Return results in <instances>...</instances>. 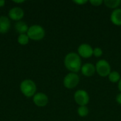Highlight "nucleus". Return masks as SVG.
Listing matches in <instances>:
<instances>
[{
	"instance_id": "nucleus-2",
	"label": "nucleus",
	"mask_w": 121,
	"mask_h": 121,
	"mask_svg": "<svg viewBox=\"0 0 121 121\" xmlns=\"http://www.w3.org/2000/svg\"><path fill=\"white\" fill-rule=\"evenodd\" d=\"M20 89L25 96L31 97L35 94L37 87L33 81L30 79H25L21 83Z\"/></svg>"
},
{
	"instance_id": "nucleus-11",
	"label": "nucleus",
	"mask_w": 121,
	"mask_h": 121,
	"mask_svg": "<svg viewBox=\"0 0 121 121\" xmlns=\"http://www.w3.org/2000/svg\"><path fill=\"white\" fill-rule=\"evenodd\" d=\"M111 22L118 26H121V9H114L110 16Z\"/></svg>"
},
{
	"instance_id": "nucleus-15",
	"label": "nucleus",
	"mask_w": 121,
	"mask_h": 121,
	"mask_svg": "<svg viewBox=\"0 0 121 121\" xmlns=\"http://www.w3.org/2000/svg\"><path fill=\"white\" fill-rule=\"evenodd\" d=\"M108 77L109 81L112 83H117L120 81V79H121L120 73L117 71L111 72Z\"/></svg>"
},
{
	"instance_id": "nucleus-1",
	"label": "nucleus",
	"mask_w": 121,
	"mask_h": 121,
	"mask_svg": "<svg viewBox=\"0 0 121 121\" xmlns=\"http://www.w3.org/2000/svg\"><path fill=\"white\" fill-rule=\"evenodd\" d=\"M64 65L71 72L77 73L81 70L82 66L81 57L76 52H69L65 57Z\"/></svg>"
},
{
	"instance_id": "nucleus-19",
	"label": "nucleus",
	"mask_w": 121,
	"mask_h": 121,
	"mask_svg": "<svg viewBox=\"0 0 121 121\" xmlns=\"http://www.w3.org/2000/svg\"><path fill=\"white\" fill-rule=\"evenodd\" d=\"M89 2L91 5H93L94 6H99L104 3V1H102V0H90Z\"/></svg>"
},
{
	"instance_id": "nucleus-17",
	"label": "nucleus",
	"mask_w": 121,
	"mask_h": 121,
	"mask_svg": "<svg viewBox=\"0 0 121 121\" xmlns=\"http://www.w3.org/2000/svg\"><path fill=\"white\" fill-rule=\"evenodd\" d=\"M29 42V38L27 34H20L18 37V43L22 45L28 44Z\"/></svg>"
},
{
	"instance_id": "nucleus-5",
	"label": "nucleus",
	"mask_w": 121,
	"mask_h": 121,
	"mask_svg": "<svg viewBox=\"0 0 121 121\" xmlns=\"http://www.w3.org/2000/svg\"><path fill=\"white\" fill-rule=\"evenodd\" d=\"M79 77L77 73L69 72L68 73L63 79V84L67 89H74L79 83Z\"/></svg>"
},
{
	"instance_id": "nucleus-18",
	"label": "nucleus",
	"mask_w": 121,
	"mask_h": 121,
	"mask_svg": "<svg viewBox=\"0 0 121 121\" xmlns=\"http://www.w3.org/2000/svg\"><path fill=\"white\" fill-rule=\"evenodd\" d=\"M103 55V50L99 47H96L93 50V55L96 57H100Z\"/></svg>"
},
{
	"instance_id": "nucleus-10",
	"label": "nucleus",
	"mask_w": 121,
	"mask_h": 121,
	"mask_svg": "<svg viewBox=\"0 0 121 121\" xmlns=\"http://www.w3.org/2000/svg\"><path fill=\"white\" fill-rule=\"evenodd\" d=\"M81 72L84 76L89 77L93 76L95 74L96 67L94 65L87 62V63L82 65V68H81Z\"/></svg>"
},
{
	"instance_id": "nucleus-9",
	"label": "nucleus",
	"mask_w": 121,
	"mask_h": 121,
	"mask_svg": "<svg viewBox=\"0 0 121 121\" xmlns=\"http://www.w3.org/2000/svg\"><path fill=\"white\" fill-rule=\"evenodd\" d=\"M24 16L23 10L20 7L12 8L9 12V16L13 21H20Z\"/></svg>"
},
{
	"instance_id": "nucleus-6",
	"label": "nucleus",
	"mask_w": 121,
	"mask_h": 121,
	"mask_svg": "<svg viewBox=\"0 0 121 121\" xmlns=\"http://www.w3.org/2000/svg\"><path fill=\"white\" fill-rule=\"evenodd\" d=\"M74 99L75 102L79 106H86L89 102V95L86 91L84 89H79L76 91L74 94Z\"/></svg>"
},
{
	"instance_id": "nucleus-24",
	"label": "nucleus",
	"mask_w": 121,
	"mask_h": 121,
	"mask_svg": "<svg viewBox=\"0 0 121 121\" xmlns=\"http://www.w3.org/2000/svg\"><path fill=\"white\" fill-rule=\"evenodd\" d=\"M13 2L14 3H16V4H18V3H23V2H25V1H13Z\"/></svg>"
},
{
	"instance_id": "nucleus-3",
	"label": "nucleus",
	"mask_w": 121,
	"mask_h": 121,
	"mask_svg": "<svg viewBox=\"0 0 121 121\" xmlns=\"http://www.w3.org/2000/svg\"><path fill=\"white\" fill-rule=\"evenodd\" d=\"M27 35L29 39L33 40H40L45 37V31L41 26L33 25L28 28Z\"/></svg>"
},
{
	"instance_id": "nucleus-21",
	"label": "nucleus",
	"mask_w": 121,
	"mask_h": 121,
	"mask_svg": "<svg viewBox=\"0 0 121 121\" xmlns=\"http://www.w3.org/2000/svg\"><path fill=\"white\" fill-rule=\"evenodd\" d=\"M116 101H117V103H118V104L121 105V92H120V93L116 96Z\"/></svg>"
},
{
	"instance_id": "nucleus-20",
	"label": "nucleus",
	"mask_w": 121,
	"mask_h": 121,
	"mask_svg": "<svg viewBox=\"0 0 121 121\" xmlns=\"http://www.w3.org/2000/svg\"><path fill=\"white\" fill-rule=\"evenodd\" d=\"M73 2L78 4V5H84L86 3H87L88 1L87 0H74Z\"/></svg>"
},
{
	"instance_id": "nucleus-8",
	"label": "nucleus",
	"mask_w": 121,
	"mask_h": 121,
	"mask_svg": "<svg viewBox=\"0 0 121 121\" xmlns=\"http://www.w3.org/2000/svg\"><path fill=\"white\" fill-rule=\"evenodd\" d=\"M33 103L38 107H44L48 103V97L44 93H37L33 96Z\"/></svg>"
},
{
	"instance_id": "nucleus-4",
	"label": "nucleus",
	"mask_w": 121,
	"mask_h": 121,
	"mask_svg": "<svg viewBox=\"0 0 121 121\" xmlns=\"http://www.w3.org/2000/svg\"><path fill=\"white\" fill-rule=\"evenodd\" d=\"M96 72L101 77H108L109 74L111 72V67L109 62L106 60H99L96 65Z\"/></svg>"
},
{
	"instance_id": "nucleus-12",
	"label": "nucleus",
	"mask_w": 121,
	"mask_h": 121,
	"mask_svg": "<svg viewBox=\"0 0 121 121\" xmlns=\"http://www.w3.org/2000/svg\"><path fill=\"white\" fill-rule=\"evenodd\" d=\"M10 28V21L8 17L0 16V33L4 34L9 31Z\"/></svg>"
},
{
	"instance_id": "nucleus-7",
	"label": "nucleus",
	"mask_w": 121,
	"mask_h": 121,
	"mask_svg": "<svg viewBox=\"0 0 121 121\" xmlns=\"http://www.w3.org/2000/svg\"><path fill=\"white\" fill-rule=\"evenodd\" d=\"M93 48L88 43H82L79 45L78 55L83 58H90L93 55Z\"/></svg>"
},
{
	"instance_id": "nucleus-14",
	"label": "nucleus",
	"mask_w": 121,
	"mask_h": 121,
	"mask_svg": "<svg viewBox=\"0 0 121 121\" xmlns=\"http://www.w3.org/2000/svg\"><path fill=\"white\" fill-rule=\"evenodd\" d=\"M104 4L110 9H118V7L121 4V0H104Z\"/></svg>"
},
{
	"instance_id": "nucleus-13",
	"label": "nucleus",
	"mask_w": 121,
	"mask_h": 121,
	"mask_svg": "<svg viewBox=\"0 0 121 121\" xmlns=\"http://www.w3.org/2000/svg\"><path fill=\"white\" fill-rule=\"evenodd\" d=\"M28 25L24 21H19L15 24V29L20 34H26V33L28 32Z\"/></svg>"
},
{
	"instance_id": "nucleus-23",
	"label": "nucleus",
	"mask_w": 121,
	"mask_h": 121,
	"mask_svg": "<svg viewBox=\"0 0 121 121\" xmlns=\"http://www.w3.org/2000/svg\"><path fill=\"white\" fill-rule=\"evenodd\" d=\"M5 4V1L4 0H0V7L3 6Z\"/></svg>"
},
{
	"instance_id": "nucleus-22",
	"label": "nucleus",
	"mask_w": 121,
	"mask_h": 121,
	"mask_svg": "<svg viewBox=\"0 0 121 121\" xmlns=\"http://www.w3.org/2000/svg\"><path fill=\"white\" fill-rule=\"evenodd\" d=\"M118 90L120 91V92L121 93V79H120V81L118 82Z\"/></svg>"
},
{
	"instance_id": "nucleus-16",
	"label": "nucleus",
	"mask_w": 121,
	"mask_h": 121,
	"mask_svg": "<svg viewBox=\"0 0 121 121\" xmlns=\"http://www.w3.org/2000/svg\"><path fill=\"white\" fill-rule=\"evenodd\" d=\"M77 113L80 117L84 118V117H86V116H87L89 115V108H88V107L86 106H79L77 108Z\"/></svg>"
}]
</instances>
